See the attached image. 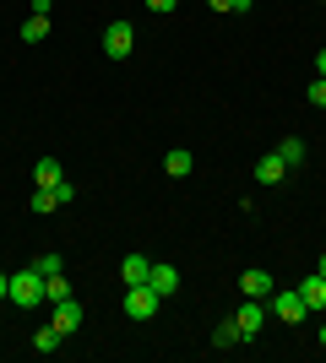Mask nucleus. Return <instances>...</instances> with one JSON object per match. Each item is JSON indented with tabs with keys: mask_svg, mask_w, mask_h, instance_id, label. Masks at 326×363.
Returning a JSON list of instances; mask_svg holds the SVG:
<instances>
[{
	"mask_svg": "<svg viewBox=\"0 0 326 363\" xmlns=\"http://www.w3.org/2000/svg\"><path fill=\"white\" fill-rule=\"evenodd\" d=\"M266 315H278L283 325H305V315H310V303L299 298V288H272V298H266Z\"/></svg>",
	"mask_w": 326,
	"mask_h": 363,
	"instance_id": "nucleus-1",
	"label": "nucleus"
},
{
	"mask_svg": "<svg viewBox=\"0 0 326 363\" xmlns=\"http://www.w3.org/2000/svg\"><path fill=\"white\" fill-rule=\"evenodd\" d=\"M6 303H22V309H33V303H44V277L33 272H11V293H6Z\"/></svg>",
	"mask_w": 326,
	"mask_h": 363,
	"instance_id": "nucleus-2",
	"label": "nucleus"
},
{
	"mask_svg": "<svg viewBox=\"0 0 326 363\" xmlns=\"http://www.w3.org/2000/svg\"><path fill=\"white\" fill-rule=\"evenodd\" d=\"M158 293H153V282H136V288H125V315L131 320H153L158 315Z\"/></svg>",
	"mask_w": 326,
	"mask_h": 363,
	"instance_id": "nucleus-3",
	"label": "nucleus"
},
{
	"mask_svg": "<svg viewBox=\"0 0 326 363\" xmlns=\"http://www.w3.org/2000/svg\"><path fill=\"white\" fill-rule=\"evenodd\" d=\"M131 49H136V28H131V22H109L104 28V55L109 60H125Z\"/></svg>",
	"mask_w": 326,
	"mask_h": 363,
	"instance_id": "nucleus-4",
	"label": "nucleus"
},
{
	"mask_svg": "<svg viewBox=\"0 0 326 363\" xmlns=\"http://www.w3.org/2000/svg\"><path fill=\"white\" fill-rule=\"evenodd\" d=\"M234 325H239V342H250V336L266 325V298H245L239 315H234Z\"/></svg>",
	"mask_w": 326,
	"mask_h": 363,
	"instance_id": "nucleus-5",
	"label": "nucleus"
},
{
	"mask_svg": "<svg viewBox=\"0 0 326 363\" xmlns=\"http://www.w3.org/2000/svg\"><path fill=\"white\" fill-rule=\"evenodd\" d=\"M147 282H153V293H158V298L180 293V272H174L169 260H153V277H147Z\"/></svg>",
	"mask_w": 326,
	"mask_h": 363,
	"instance_id": "nucleus-6",
	"label": "nucleus"
},
{
	"mask_svg": "<svg viewBox=\"0 0 326 363\" xmlns=\"http://www.w3.org/2000/svg\"><path fill=\"white\" fill-rule=\"evenodd\" d=\"M272 288H278L272 272H245L239 277V293H245V298H272Z\"/></svg>",
	"mask_w": 326,
	"mask_h": 363,
	"instance_id": "nucleus-7",
	"label": "nucleus"
},
{
	"mask_svg": "<svg viewBox=\"0 0 326 363\" xmlns=\"http://www.w3.org/2000/svg\"><path fill=\"white\" fill-rule=\"evenodd\" d=\"M77 325H82V303H77V298H60V303H55V331L71 336Z\"/></svg>",
	"mask_w": 326,
	"mask_h": 363,
	"instance_id": "nucleus-8",
	"label": "nucleus"
},
{
	"mask_svg": "<svg viewBox=\"0 0 326 363\" xmlns=\"http://www.w3.org/2000/svg\"><path fill=\"white\" fill-rule=\"evenodd\" d=\"M60 179H65V174H60L55 157H38V163H33V190H55Z\"/></svg>",
	"mask_w": 326,
	"mask_h": 363,
	"instance_id": "nucleus-9",
	"label": "nucleus"
},
{
	"mask_svg": "<svg viewBox=\"0 0 326 363\" xmlns=\"http://www.w3.org/2000/svg\"><path fill=\"white\" fill-rule=\"evenodd\" d=\"M120 277H125V288H136V282L153 277V260H147V255H125L120 260Z\"/></svg>",
	"mask_w": 326,
	"mask_h": 363,
	"instance_id": "nucleus-10",
	"label": "nucleus"
},
{
	"mask_svg": "<svg viewBox=\"0 0 326 363\" xmlns=\"http://www.w3.org/2000/svg\"><path fill=\"white\" fill-rule=\"evenodd\" d=\"M283 174H288V163H283L278 152H266L261 163H256V184H283Z\"/></svg>",
	"mask_w": 326,
	"mask_h": 363,
	"instance_id": "nucleus-11",
	"label": "nucleus"
},
{
	"mask_svg": "<svg viewBox=\"0 0 326 363\" xmlns=\"http://www.w3.org/2000/svg\"><path fill=\"white\" fill-rule=\"evenodd\" d=\"M299 298L310 303V309H326V277H321V272H310L305 282H299Z\"/></svg>",
	"mask_w": 326,
	"mask_h": 363,
	"instance_id": "nucleus-12",
	"label": "nucleus"
},
{
	"mask_svg": "<svg viewBox=\"0 0 326 363\" xmlns=\"http://www.w3.org/2000/svg\"><path fill=\"white\" fill-rule=\"evenodd\" d=\"M163 168H169L174 179H185L190 168H196V157H190V152H185V147H174V152H169V157H163Z\"/></svg>",
	"mask_w": 326,
	"mask_h": 363,
	"instance_id": "nucleus-13",
	"label": "nucleus"
},
{
	"mask_svg": "<svg viewBox=\"0 0 326 363\" xmlns=\"http://www.w3.org/2000/svg\"><path fill=\"white\" fill-rule=\"evenodd\" d=\"M278 157H283V163H288V168H299V163H305V141H299V136L278 141Z\"/></svg>",
	"mask_w": 326,
	"mask_h": 363,
	"instance_id": "nucleus-14",
	"label": "nucleus"
},
{
	"mask_svg": "<svg viewBox=\"0 0 326 363\" xmlns=\"http://www.w3.org/2000/svg\"><path fill=\"white\" fill-rule=\"evenodd\" d=\"M44 298H49V303H60V298H71V282H65V272L44 277Z\"/></svg>",
	"mask_w": 326,
	"mask_h": 363,
	"instance_id": "nucleus-15",
	"label": "nucleus"
},
{
	"mask_svg": "<svg viewBox=\"0 0 326 363\" xmlns=\"http://www.w3.org/2000/svg\"><path fill=\"white\" fill-rule=\"evenodd\" d=\"M22 38H28V44L49 38V16H28V22H22Z\"/></svg>",
	"mask_w": 326,
	"mask_h": 363,
	"instance_id": "nucleus-16",
	"label": "nucleus"
},
{
	"mask_svg": "<svg viewBox=\"0 0 326 363\" xmlns=\"http://www.w3.org/2000/svg\"><path fill=\"white\" fill-rule=\"evenodd\" d=\"M234 342H239V325H234V320H223V325L212 331V347H234Z\"/></svg>",
	"mask_w": 326,
	"mask_h": 363,
	"instance_id": "nucleus-17",
	"label": "nucleus"
},
{
	"mask_svg": "<svg viewBox=\"0 0 326 363\" xmlns=\"http://www.w3.org/2000/svg\"><path fill=\"white\" fill-rule=\"evenodd\" d=\"M33 347H38V352H60V331H55V325H44V331L33 336Z\"/></svg>",
	"mask_w": 326,
	"mask_h": 363,
	"instance_id": "nucleus-18",
	"label": "nucleus"
},
{
	"mask_svg": "<svg viewBox=\"0 0 326 363\" xmlns=\"http://www.w3.org/2000/svg\"><path fill=\"white\" fill-rule=\"evenodd\" d=\"M33 272H38V277H55V272H65V260L60 255H38V260H33Z\"/></svg>",
	"mask_w": 326,
	"mask_h": 363,
	"instance_id": "nucleus-19",
	"label": "nucleus"
},
{
	"mask_svg": "<svg viewBox=\"0 0 326 363\" xmlns=\"http://www.w3.org/2000/svg\"><path fill=\"white\" fill-rule=\"evenodd\" d=\"M55 206H60L55 190H33V212H55Z\"/></svg>",
	"mask_w": 326,
	"mask_h": 363,
	"instance_id": "nucleus-20",
	"label": "nucleus"
},
{
	"mask_svg": "<svg viewBox=\"0 0 326 363\" xmlns=\"http://www.w3.org/2000/svg\"><path fill=\"white\" fill-rule=\"evenodd\" d=\"M305 98H310V104H315V108H326V76H315L310 87H305Z\"/></svg>",
	"mask_w": 326,
	"mask_h": 363,
	"instance_id": "nucleus-21",
	"label": "nucleus"
},
{
	"mask_svg": "<svg viewBox=\"0 0 326 363\" xmlns=\"http://www.w3.org/2000/svg\"><path fill=\"white\" fill-rule=\"evenodd\" d=\"M141 6H147V11H158V16H169L174 6H180V0H141Z\"/></svg>",
	"mask_w": 326,
	"mask_h": 363,
	"instance_id": "nucleus-22",
	"label": "nucleus"
},
{
	"mask_svg": "<svg viewBox=\"0 0 326 363\" xmlns=\"http://www.w3.org/2000/svg\"><path fill=\"white\" fill-rule=\"evenodd\" d=\"M6 293H11V272H0V303H6Z\"/></svg>",
	"mask_w": 326,
	"mask_h": 363,
	"instance_id": "nucleus-23",
	"label": "nucleus"
},
{
	"mask_svg": "<svg viewBox=\"0 0 326 363\" xmlns=\"http://www.w3.org/2000/svg\"><path fill=\"white\" fill-rule=\"evenodd\" d=\"M207 6H212V11H234V0H207Z\"/></svg>",
	"mask_w": 326,
	"mask_h": 363,
	"instance_id": "nucleus-24",
	"label": "nucleus"
},
{
	"mask_svg": "<svg viewBox=\"0 0 326 363\" xmlns=\"http://www.w3.org/2000/svg\"><path fill=\"white\" fill-rule=\"evenodd\" d=\"M315 71H321V76H326V49H321V55H315Z\"/></svg>",
	"mask_w": 326,
	"mask_h": 363,
	"instance_id": "nucleus-25",
	"label": "nucleus"
},
{
	"mask_svg": "<svg viewBox=\"0 0 326 363\" xmlns=\"http://www.w3.org/2000/svg\"><path fill=\"white\" fill-rule=\"evenodd\" d=\"M315 272H321V277H326V255H321V260H315Z\"/></svg>",
	"mask_w": 326,
	"mask_h": 363,
	"instance_id": "nucleus-26",
	"label": "nucleus"
},
{
	"mask_svg": "<svg viewBox=\"0 0 326 363\" xmlns=\"http://www.w3.org/2000/svg\"><path fill=\"white\" fill-rule=\"evenodd\" d=\"M321 347H326V325H321Z\"/></svg>",
	"mask_w": 326,
	"mask_h": 363,
	"instance_id": "nucleus-27",
	"label": "nucleus"
}]
</instances>
